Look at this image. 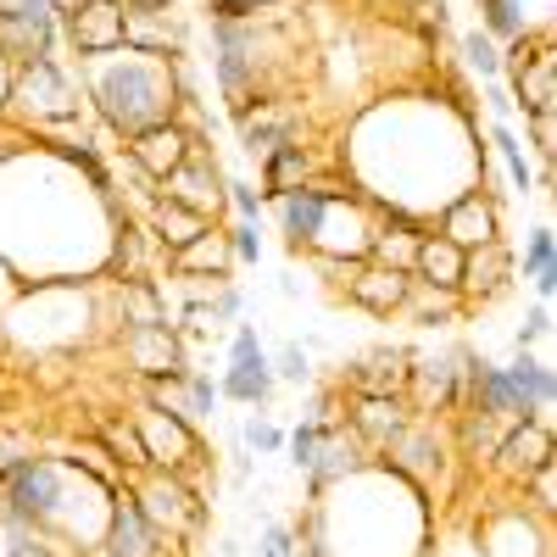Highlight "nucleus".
<instances>
[{
	"label": "nucleus",
	"instance_id": "obj_1",
	"mask_svg": "<svg viewBox=\"0 0 557 557\" xmlns=\"http://www.w3.org/2000/svg\"><path fill=\"white\" fill-rule=\"evenodd\" d=\"M78 73H84V89L96 112L117 128V134H139L151 123H168L178 117V73L168 57H151V51H96V57H78Z\"/></svg>",
	"mask_w": 557,
	"mask_h": 557
},
{
	"label": "nucleus",
	"instance_id": "obj_2",
	"mask_svg": "<svg viewBox=\"0 0 557 557\" xmlns=\"http://www.w3.org/2000/svg\"><path fill=\"white\" fill-rule=\"evenodd\" d=\"M17 117H28L34 128H57L78 117V78L62 57H28L12 67V101Z\"/></svg>",
	"mask_w": 557,
	"mask_h": 557
},
{
	"label": "nucleus",
	"instance_id": "obj_3",
	"mask_svg": "<svg viewBox=\"0 0 557 557\" xmlns=\"http://www.w3.org/2000/svg\"><path fill=\"white\" fill-rule=\"evenodd\" d=\"M139 502V513L157 524L162 541H184L190 530H201V502L196 491L184 485V474H168V469H139V485L128 491Z\"/></svg>",
	"mask_w": 557,
	"mask_h": 557
},
{
	"label": "nucleus",
	"instance_id": "obj_4",
	"mask_svg": "<svg viewBox=\"0 0 557 557\" xmlns=\"http://www.w3.org/2000/svg\"><path fill=\"white\" fill-rule=\"evenodd\" d=\"M273 368H268V351L257 341V323H240L235 341H228V368L218 380V396L228 401H246V407H268L273 401Z\"/></svg>",
	"mask_w": 557,
	"mask_h": 557
},
{
	"label": "nucleus",
	"instance_id": "obj_5",
	"mask_svg": "<svg viewBox=\"0 0 557 557\" xmlns=\"http://www.w3.org/2000/svg\"><path fill=\"white\" fill-rule=\"evenodd\" d=\"M134 430H139V446H146L151 469H168V474H190V462L201 457V441H196V424L162 412V407H146L134 412Z\"/></svg>",
	"mask_w": 557,
	"mask_h": 557
},
{
	"label": "nucleus",
	"instance_id": "obj_6",
	"mask_svg": "<svg viewBox=\"0 0 557 557\" xmlns=\"http://www.w3.org/2000/svg\"><path fill=\"white\" fill-rule=\"evenodd\" d=\"M557 457V435H552V412H535V418H519V424H507L502 441H496V469L507 480H530L535 469Z\"/></svg>",
	"mask_w": 557,
	"mask_h": 557
},
{
	"label": "nucleus",
	"instance_id": "obj_7",
	"mask_svg": "<svg viewBox=\"0 0 557 557\" xmlns=\"http://www.w3.org/2000/svg\"><path fill=\"white\" fill-rule=\"evenodd\" d=\"M62 34L78 57H96V51H117L123 45V7L117 0H73V7L57 12Z\"/></svg>",
	"mask_w": 557,
	"mask_h": 557
},
{
	"label": "nucleus",
	"instance_id": "obj_8",
	"mask_svg": "<svg viewBox=\"0 0 557 557\" xmlns=\"http://www.w3.org/2000/svg\"><path fill=\"white\" fill-rule=\"evenodd\" d=\"M162 196L178 201V207H190V212H201V218H212L223 207V173H218V162H212V151L201 146V139L190 146V157L162 178Z\"/></svg>",
	"mask_w": 557,
	"mask_h": 557
},
{
	"label": "nucleus",
	"instance_id": "obj_9",
	"mask_svg": "<svg viewBox=\"0 0 557 557\" xmlns=\"http://www.w3.org/2000/svg\"><path fill=\"white\" fill-rule=\"evenodd\" d=\"M441 235L457 246V251H474L485 240H502V212H496V196L485 190H462L457 201H446L441 212Z\"/></svg>",
	"mask_w": 557,
	"mask_h": 557
},
{
	"label": "nucleus",
	"instance_id": "obj_10",
	"mask_svg": "<svg viewBox=\"0 0 557 557\" xmlns=\"http://www.w3.org/2000/svg\"><path fill=\"white\" fill-rule=\"evenodd\" d=\"M190 146H196V134L184 128L178 117H168V123H151V128H139V134H128V162L146 173V178H168L184 157H190Z\"/></svg>",
	"mask_w": 557,
	"mask_h": 557
},
{
	"label": "nucleus",
	"instance_id": "obj_11",
	"mask_svg": "<svg viewBox=\"0 0 557 557\" xmlns=\"http://www.w3.org/2000/svg\"><path fill=\"white\" fill-rule=\"evenodd\" d=\"M173 541H162L157 535V524L139 513V502L128 496V491H117L112 496V519H107V557H162Z\"/></svg>",
	"mask_w": 557,
	"mask_h": 557
},
{
	"label": "nucleus",
	"instance_id": "obj_12",
	"mask_svg": "<svg viewBox=\"0 0 557 557\" xmlns=\"http://www.w3.org/2000/svg\"><path fill=\"white\" fill-rule=\"evenodd\" d=\"M335 196V184H296V190L285 196H273V218H278V235H285L296 251L307 246L312 251V235H318V223H323V207H330Z\"/></svg>",
	"mask_w": 557,
	"mask_h": 557
},
{
	"label": "nucleus",
	"instance_id": "obj_13",
	"mask_svg": "<svg viewBox=\"0 0 557 557\" xmlns=\"http://www.w3.org/2000/svg\"><path fill=\"white\" fill-rule=\"evenodd\" d=\"M123 45L173 62L184 51V23L173 7H123Z\"/></svg>",
	"mask_w": 557,
	"mask_h": 557
},
{
	"label": "nucleus",
	"instance_id": "obj_14",
	"mask_svg": "<svg viewBox=\"0 0 557 557\" xmlns=\"http://www.w3.org/2000/svg\"><path fill=\"white\" fill-rule=\"evenodd\" d=\"M513 278V251L507 240H485L474 251H462V278H457V296L462 301H496Z\"/></svg>",
	"mask_w": 557,
	"mask_h": 557
},
{
	"label": "nucleus",
	"instance_id": "obj_15",
	"mask_svg": "<svg viewBox=\"0 0 557 557\" xmlns=\"http://www.w3.org/2000/svg\"><path fill=\"white\" fill-rule=\"evenodd\" d=\"M407 424H412V418H407V401H401V396H357V407H351V418H346V430H351L368 451H385Z\"/></svg>",
	"mask_w": 557,
	"mask_h": 557
},
{
	"label": "nucleus",
	"instance_id": "obj_16",
	"mask_svg": "<svg viewBox=\"0 0 557 557\" xmlns=\"http://www.w3.org/2000/svg\"><path fill=\"white\" fill-rule=\"evenodd\" d=\"M407 285H412V273H396V268H374V262H362L357 278L346 285V296L362 307V312H374V318H396L401 301H407Z\"/></svg>",
	"mask_w": 557,
	"mask_h": 557
},
{
	"label": "nucleus",
	"instance_id": "obj_17",
	"mask_svg": "<svg viewBox=\"0 0 557 557\" xmlns=\"http://www.w3.org/2000/svg\"><path fill=\"white\" fill-rule=\"evenodd\" d=\"M407 351H374V357H357L351 362V391L357 396H407Z\"/></svg>",
	"mask_w": 557,
	"mask_h": 557
},
{
	"label": "nucleus",
	"instance_id": "obj_18",
	"mask_svg": "<svg viewBox=\"0 0 557 557\" xmlns=\"http://www.w3.org/2000/svg\"><path fill=\"white\" fill-rule=\"evenodd\" d=\"M507 374V385L519 391V401L530 407V412H552V401H557V374H552V362H541L535 351H519L513 362L502 368Z\"/></svg>",
	"mask_w": 557,
	"mask_h": 557
},
{
	"label": "nucleus",
	"instance_id": "obj_19",
	"mask_svg": "<svg viewBox=\"0 0 557 557\" xmlns=\"http://www.w3.org/2000/svg\"><path fill=\"white\" fill-rule=\"evenodd\" d=\"M307 173H312V151L301 146V139L273 146V151L262 157V201H273V196L296 190V184H307Z\"/></svg>",
	"mask_w": 557,
	"mask_h": 557
},
{
	"label": "nucleus",
	"instance_id": "obj_20",
	"mask_svg": "<svg viewBox=\"0 0 557 557\" xmlns=\"http://www.w3.org/2000/svg\"><path fill=\"white\" fill-rule=\"evenodd\" d=\"M412 278H424V285H441V290H457V278H462V251H457L446 235H418Z\"/></svg>",
	"mask_w": 557,
	"mask_h": 557
},
{
	"label": "nucleus",
	"instance_id": "obj_21",
	"mask_svg": "<svg viewBox=\"0 0 557 557\" xmlns=\"http://www.w3.org/2000/svg\"><path fill=\"white\" fill-rule=\"evenodd\" d=\"M168 268H173V273H201V278H223L228 268H235V257H228V235H218V228H207V235H196L190 246L168 251Z\"/></svg>",
	"mask_w": 557,
	"mask_h": 557
},
{
	"label": "nucleus",
	"instance_id": "obj_22",
	"mask_svg": "<svg viewBox=\"0 0 557 557\" xmlns=\"http://www.w3.org/2000/svg\"><path fill=\"white\" fill-rule=\"evenodd\" d=\"M207 228H212V218H201V212H190V207H178V201H168V196L151 201V235H157L162 251L190 246L196 235H207Z\"/></svg>",
	"mask_w": 557,
	"mask_h": 557
},
{
	"label": "nucleus",
	"instance_id": "obj_23",
	"mask_svg": "<svg viewBox=\"0 0 557 557\" xmlns=\"http://www.w3.org/2000/svg\"><path fill=\"white\" fill-rule=\"evenodd\" d=\"M462 312V296L457 290H441V285H424V278H412L407 285V301H401V312L396 318H412V323H451Z\"/></svg>",
	"mask_w": 557,
	"mask_h": 557
},
{
	"label": "nucleus",
	"instance_id": "obj_24",
	"mask_svg": "<svg viewBox=\"0 0 557 557\" xmlns=\"http://www.w3.org/2000/svg\"><path fill=\"white\" fill-rule=\"evenodd\" d=\"M524 278H530L535 301L552 307V290H557V251H552V228H546V223H535L530 240H524Z\"/></svg>",
	"mask_w": 557,
	"mask_h": 557
},
{
	"label": "nucleus",
	"instance_id": "obj_25",
	"mask_svg": "<svg viewBox=\"0 0 557 557\" xmlns=\"http://www.w3.org/2000/svg\"><path fill=\"white\" fill-rule=\"evenodd\" d=\"M491 146H496L507 178H513V190L530 196V190H535V168H530V157H524V146H519V134L507 128V123H491Z\"/></svg>",
	"mask_w": 557,
	"mask_h": 557
},
{
	"label": "nucleus",
	"instance_id": "obj_26",
	"mask_svg": "<svg viewBox=\"0 0 557 557\" xmlns=\"http://www.w3.org/2000/svg\"><path fill=\"white\" fill-rule=\"evenodd\" d=\"M335 430V418H301V424L285 435V451H290V462L307 474L312 462H318V446H323V435Z\"/></svg>",
	"mask_w": 557,
	"mask_h": 557
},
{
	"label": "nucleus",
	"instance_id": "obj_27",
	"mask_svg": "<svg viewBox=\"0 0 557 557\" xmlns=\"http://www.w3.org/2000/svg\"><path fill=\"white\" fill-rule=\"evenodd\" d=\"M462 62H469L485 84H502V51H496V39L485 28H469L462 34Z\"/></svg>",
	"mask_w": 557,
	"mask_h": 557
},
{
	"label": "nucleus",
	"instance_id": "obj_28",
	"mask_svg": "<svg viewBox=\"0 0 557 557\" xmlns=\"http://www.w3.org/2000/svg\"><path fill=\"white\" fill-rule=\"evenodd\" d=\"M101 441L112 446L117 462H128L134 474H139V469H151V457H146V446H139V430H134V424H101Z\"/></svg>",
	"mask_w": 557,
	"mask_h": 557
},
{
	"label": "nucleus",
	"instance_id": "obj_29",
	"mask_svg": "<svg viewBox=\"0 0 557 557\" xmlns=\"http://www.w3.org/2000/svg\"><path fill=\"white\" fill-rule=\"evenodd\" d=\"M184 391H190V424H212L218 380H212V374H201V368H184Z\"/></svg>",
	"mask_w": 557,
	"mask_h": 557
},
{
	"label": "nucleus",
	"instance_id": "obj_30",
	"mask_svg": "<svg viewBox=\"0 0 557 557\" xmlns=\"http://www.w3.org/2000/svg\"><path fill=\"white\" fill-rule=\"evenodd\" d=\"M268 368H273V380H278V385H307V380H312V357H307L296 341H290V346H278V351L268 357Z\"/></svg>",
	"mask_w": 557,
	"mask_h": 557
},
{
	"label": "nucleus",
	"instance_id": "obj_31",
	"mask_svg": "<svg viewBox=\"0 0 557 557\" xmlns=\"http://www.w3.org/2000/svg\"><path fill=\"white\" fill-rule=\"evenodd\" d=\"M223 201L240 212V223H262V207H268L262 190H257V184H246V178H228L223 184Z\"/></svg>",
	"mask_w": 557,
	"mask_h": 557
},
{
	"label": "nucleus",
	"instance_id": "obj_32",
	"mask_svg": "<svg viewBox=\"0 0 557 557\" xmlns=\"http://www.w3.org/2000/svg\"><path fill=\"white\" fill-rule=\"evenodd\" d=\"M246 451H285V430L268 424V418H246Z\"/></svg>",
	"mask_w": 557,
	"mask_h": 557
},
{
	"label": "nucleus",
	"instance_id": "obj_33",
	"mask_svg": "<svg viewBox=\"0 0 557 557\" xmlns=\"http://www.w3.org/2000/svg\"><path fill=\"white\" fill-rule=\"evenodd\" d=\"M257 552H262V557H296V530H290V524H278V519H268Z\"/></svg>",
	"mask_w": 557,
	"mask_h": 557
},
{
	"label": "nucleus",
	"instance_id": "obj_34",
	"mask_svg": "<svg viewBox=\"0 0 557 557\" xmlns=\"http://www.w3.org/2000/svg\"><path fill=\"white\" fill-rule=\"evenodd\" d=\"M228 257L235 262H262V223H240L228 235Z\"/></svg>",
	"mask_w": 557,
	"mask_h": 557
},
{
	"label": "nucleus",
	"instance_id": "obj_35",
	"mask_svg": "<svg viewBox=\"0 0 557 557\" xmlns=\"http://www.w3.org/2000/svg\"><path fill=\"white\" fill-rule=\"evenodd\" d=\"M535 341H552V307H546V301H541V307L519 323V351H530Z\"/></svg>",
	"mask_w": 557,
	"mask_h": 557
},
{
	"label": "nucleus",
	"instance_id": "obj_36",
	"mask_svg": "<svg viewBox=\"0 0 557 557\" xmlns=\"http://www.w3.org/2000/svg\"><path fill=\"white\" fill-rule=\"evenodd\" d=\"M12 67H17V62L0 51V112H7V101H12Z\"/></svg>",
	"mask_w": 557,
	"mask_h": 557
}]
</instances>
